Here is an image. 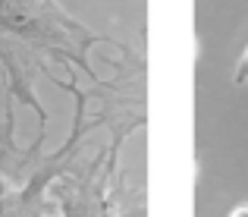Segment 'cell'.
<instances>
[{"label":"cell","instance_id":"cell-1","mask_svg":"<svg viewBox=\"0 0 248 217\" xmlns=\"http://www.w3.org/2000/svg\"><path fill=\"white\" fill-rule=\"evenodd\" d=\"M232 82H236V85H245V82H248V48H245V54L239 57V63H236V72H232Z\"/></svg>","mask_w":248,"mask_h":217},{"label":"cell","instance_id":"cell-2","mask_svg":"<svg viewBox=\"0 0 248 217\" xmlns=\"http://www.w3.org/2000/svg\"><path fill=\"white\" fill-rule=\"evenodd\" d=\"M230 217H248V205H239V208H236V211H232Z\"/></svg>","mask_w":248,"mask_h":217}]
</instances>
